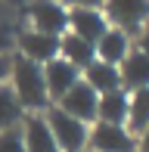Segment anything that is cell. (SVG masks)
Here are the masks:
<instances>
[{"label": "cell", "mask_w": 149, "mask_h": 152, "mask_svg": "<svg viewBox=\"0 0 149 152\" xmlns=\"http://www.w3.org/2000/svg\"><path fill=\"white\" fill-rule=\"evenodd\" d=\"M6 84L12 87L19 106L25 109V115L28 112H47L50 109V96H47V84H44V65H37V62H31V59L16 53L12 62H9Z\"/></svg>", "instance_id": "6da1fadb"}, {"label": "cell", "mask_w": 149, "mask_h": 152, "mask_svg": "<svg viewBox=\"0 0 149 152\" xmlns=\"http://www.w3.org/2000/svg\"><path fill=\"white\" fill-rule=\"evenodd\" d=\"M44 121L50 127L53 140H56L59 152H87V137H90V124L65 115L59 106H50L44 112Z\"/></svg>", "instance_id": "7a4b0ae2"}, {"label": "cell", "mask_w": 149, "mask_h": 152, "mask_svg": "<svg viewBox=\"0 0 149 152\" xmlns=\"http://www.w3.org/2000/svg\"><path fill=\"white\" fill-rule=\"evenodd\" d=\"M103 16L109 28L124 31L127 37H137L140 28L149 22V0H106Z\"/></svg>", "instance_id": "3957f363"}, {"label": "cell", "mask_w": 149, "mask_h": 152, "mask_svg": "<svg viewBox=\"0 0 149 152\" xmlns=\"http://www.w3.org/2000/svg\"><path fill=\"white\" fill-rule=\"evenodd\" d=\"M87 149L90 152H137V137L124 127V124H90V137H87Z\"/></svg>", "instance_id": "277c9868"}, {"label": "cell", "mask_w": 149, "mask_h": 152, "mask_svg": "<svg viewBox=\"0 0 149 152\" xmlns=\"http://www.w3.org/2000/svg\"><path fill=\"white\" fill-rule=\"evenodd\" d=\"M28 19H31V31H40V34L62 37L69 31V10L56 0H31Z\"/></svg>", "instance_id": "5b68a950"}, {"label": "cell", "mask_w": 149, "mask_h": 152, "mask_svg": "<svg viewBox=\"0 0 149 152\" xmlns=\"http://www.w3.org/2000/svg\"><path fill=\"white\" fill-rule=\"evenodd\" d=\"M96 102H99V93H93V87H87L84 81H78V84L59 102H53V106H59L65 115H72V118H78L84 124H93L96 121Z\"/></svg>", "instance_id": "8992f818"}, {"label": "cell", "mask_w": 149, "mask_h": 152, "mask_svg": "<svg viewBox=\"0 0 149 152\" xmlns=\"http://www.w3.org/2000/svg\"><path fill=\"white\" fill-rule=\"evenodd\" d=\"M81 81V72L74 65H69L65 59H50L44 65V84H47V96H50V106L53 102H59L65 93L72 90L74 84Z\"/></svg>", "instance_id": "52a82bcc"}, {"label": "cell", "mask_w": 149, "mask_h": 152, "mask_svg": "<svg viewBox=\"0 0 149 152\" xmlns=\"http://www.w3.org/2000/svg\"><path fill=\"white\" fill-rule=\"evenodd\" d=\"M16 47H19V56L37 62V65H47L50 59L59 56V37L53 34H40V31H22L16 37Z\"/></svg>", "instance_id": "ba28073f"}, {"label": "cell", "mask_w": 149, "mask_h": 152, "mask_svg": "<svg viewBox=\"0 0 149 152\" xmlns=\"http://www.w3.org/2000/svg\"><path fill=\"white\" fill-rule=\"evenodd\" d=\"M22 130V143H25V152H59L56 140H53L50 127L44 121V112H28L19 124Z\"/></svg>", "instance_id": "9c48e42d"}, {"label": "cell", "mask_w": 149, "mask_h": 152, "mask_svg": "<svg viewBox=\"0 0 149 152\" xmlns=\"http://www.w3.org/2000/svg\"><path fill=\"white\" fill-rule=\"evenodd\" d=\"M69 31L96 47V40L109 31V22L103 10H69Z\"/></svg>", "instance_id": "30bf717a"}, {"label": "cell", "mask_w": 149, "mask_h": 152, "mask_svg": "<svg viewBox=\"0 0 149 152\" xmlns=\"http://www.w3.org/2000/svg\"><path fill=\"white\" fill-rule=\"evenodd\" d=\"M118 78H121V90H127V93L149 87V56L140 53L137 47H131V53L118 65Z\"/></svg>", "instance_id": "8fae6325"}, {"label": "cell", "mask_w": 149, "mask_h": 152, "mask_svg": "<svg viewBox=\"0 0 149 152\" xmlns=\"http://www.w3.org/2000/svg\"><path fill=\"white\" fill-rule=\"evenodd\" d=\"M81 81L87 87H93V93H112V90H121V78H118V65H109V62H99L93 59L90 65L81 72Z\"/></svg>", "instance_id": "7c38bea8"}, {"label": "cell", "mask_w": 149, "mask_h": 152, "mask_svg": "<svg viewBox=\"0 0 149 152\" xmlns=\"http://www.w3.org/2000/svg\"><path fill=\"white\" fill-rule=\"evenodd\" d=\"M59 59H65L69 65L78 68V72H84V68L90 65L93 59H96V50H93V44L81 40L78 34L65 31L62 37H59Z\"/></svg>", "instance_id": "4fadbf2b"}, {"label": "cell", "mask_w": 149, "mask_h": 152, "mask_svg": "<svg viewBox=\"0 0 149 152\" xmlns=\"http://www.w3.org/2000/svg\"><path fill=\"white\" fill-rule=\"evenodd\" d=\"M96 59L99 62H109V65H121V59L131 53V37L118 28H109L103 37L96 40Z\"/></svg>", "instance_id": "5bb4252c"}, {"label": "cell", "mask_w": 149, "mask_h": 152, "mask_svg": "<svg viewBox=\"0 0 149 152\" xmlns=\"http://www.w3.org/2000/svg\"><path fill=\"white\" fill-rule=\"evenodd\" d=\"M124 127L134 137H140L149 127V87H140V90L127 93V121H124Z\"/></svg>", "instance_id": "9a60e30c"}, {"label": "cell", "mask_w": 149, "mask_h": 152, "mask_svg": "<svg viewBox=\"0 0 149 152\" xmlns=\"http://www.w3.org/2000/svg\"><path fill=\"white\" fill-rule=\"evenodd\" d=\"M96 121H103V124H124L127 121V90H112V93L99 96Z\"/></svg>", "instance_id": "2e32d148"}, {"label": "cell", "mask_w": 149, "mask_h": 152, "mask_svg": "<svg viewBox=\"0 0 149 152\" xmlns=\"http://www.w3.org/2000/svg\"><path fill=\"white\" fill-rule=\"evenodd\" d=\"M22 118H25V109L19 106L12 87L9 84H0V134L9 130V127H19Z\"/></svg>", "instance_id": "e0dca14e"}, {"label": "cell", "mask_w": 149, "mask_h": 152, "mask_svg": "<svg viewBox=\"0 0 149 152\" xmlns=\"http://www.w3.org/2000/svg\"><path fill=\"white\" fill-rule=\"evenodd\" d=\"M0 152H25L22 130H19V127H9V130L0 134Z\"/></svg>", "instance_id": "ac0fdd59"}, {"label": "cell", "mask_w": 149, "mask_h": 152, "mask_svg": "<svg viewBox=\"0 0 149 152\" xmlns=\"http://www.w3.org/2000/svg\"><path fill=\"white\" fill-rule=\"evenodd\" d=\"M56 3H62L65 10H103L106 0H56Z\"/></svg>", "instance_id": "d6986e66"}, {"label": "cell", "mask_w": 149, "mask_h": 152, "mask_svg": "<svg viewBox=\"0 0 149 152\" xmlns=\"http://www.w3.org/2000/svg\"><path fill=\"white\" fill-rule=\"evenodd\" d=\"M137 50L149 56V22H146L143 28H140V34H137Z\"/></svg>", "instance_id": "ffe728a7"}, {"label": "cell", "mask_w": 149, "mask_h": 152, "mask_svg": "<svg viewBox=\"0 0 149 152\" xmlns=\"http://www.w3.org/2000/svg\"><path fill=\"white\" fill-rule=\"evenodd\" d=\"M9 47H12V34H9V28H3V25H0V56H6V53H9Z\"/></svg>", "instance_id": "44dd1931"}, {"label": "cell", "mask_w": 149, "mask_h": 152, "mask_svg": "<svg viewBox=\"0 0 149 152\" xmlns=\"http://www.w3.org/2000/svg\"><path fill=\"white\" fill-rule=\"evenodd\" d=\"M9 62H12L9 53H6V56H0V84H6V78H9Z\"/></svg>", "instance_id": "7402d4cb"}, {"label": "cell", "mask_w": 149, "mask_h": 152, "mask_svg": "<svg viewBox=\"0 0 149 152\" xmlns=\"http://www.w3.org/2000/svg\"><path fill=\"white\" fill-rule=\"evenodd\" d=\"M137 152H149V127L137 137Z\"/></svg>", "instance_id": "603a6c76"}, {"label": "cell", "mask_w": 149, "mask_h": 152, "mask_svg": "<svg viewBox=\"0 0 149 152\" xmlns=\"http://www.w3.org/2000/svg\"><path fill=\"white\" fill-rule=\"evenodd\" d=\"M9 3H16V0H9Z\"/></svg>", "instance_id": "cb8c5ba5"}]
</instances>
